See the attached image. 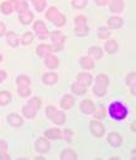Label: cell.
<instances>
[{
    "instance_id": "1f68e13d",
    "label": "cell",
    "mask_w": 136,
    "mask_h": 160,
    "mask_svg": "<svg viewBox=\"0 0 136 160\" xmlns=\"http://www.w3.org/2000/svg\"><path fill=\"white\" fill-rule=\"evenodd\" d=\"M35 112H37V111H35L34 108H32L30 106H28V105L23 108V113H24V116H27L28 118H33V117L35 116Z\"/></svg>"
},
{
    "instance_id": "6da1fadb",
    "label": "cell",
    "mask_w": 136,
    "mask_h": 160,
    "mask_svg": "<svg viewBox=\"0 0 136 160\" xmlns=\"http://www.w3.org/2000/svg\"><path fill=\"white\" fill-rule=\"evenodd\" d=\"M108 112H110V115H111L115 120H122V118H125L126 115H127L126 107H125L122 103H120V102H113V103L110 106Z\"/></svg>"
},
{
    "instance_id": "ffe728a7",
    "label": "cell",
    "mask_w": 136,
    "mask_h": 160,
    "mask_svg": "<svg viewBox=\"0 0 136 160\" xmlns=\"http://www.w3.org/2000/svg\"><path fill=\"white\" fill-rule=\"evenodd\" d=\"M57 79H58V77H57L56 73H45V74L43 76V81H44V83H47V85H53V83H56Z\"/></svg>"
},
{
    "instance_id": "5b68a950",
    "label": "cell",
    "mask_w": 136,
    "mask_h": 160,
    "mask_svg": "<svg viewBox=\"0 0 136 160\" xmlns=\"http://www.w3.org/2000/svg\"><path fill=\"white\" fill-rule=\"evenodd\" d=\"M88 33V28L86 24V18L79 15L76 18V34L78 37H84Z\"/></svg>"
},
{
    "instance_id": "3957f363",
    "label": "cell",
    "mask_w": 136,
    "mask_h": 160,
    "mask_svg": "<svg viewBox=\"0 0 136 160\" xmlns=\"http://www.w3.org/2000/svg\"><path fill=\"white\" fill-rule=\"evenodd\" d=\"M107 83H108V78H107L105 74L97 76V82H96V86H95V88H93L95 95H97V96H103V95L106 93Z\"/></svg>"
},
{
    "instance_id": "8fae6325",
    "label": "cell",
    "mask_w": 136,
    "mask_h": 160,
    "mask_svg": "<svg viewBox=\"0 0 136 160\" xmlns=\"http://www.w3.org/2000/svg\"><path fill=\"white\" fill-rule=\"evenodd\" d=\"M35 149H37V151L45 152V151H48V149H49V142L45 139H38L37 142H35Z\"/></svg>"
},
{
    "instance_id": "30bf717a",
    "label": "cell",
    "mask_w": 136,
    "mask_h": 160,
    "mask_svg": "<svg viewBox=\"0 0 136 160\" xmlns=\"http://www.w3.org/2000/svg\"><path fill=\"white\" fill-rule=\"evenodd\" d=\"M95 105L91 100H84L82 103H81V110L84 112V113H92L95 111Z\"/></svg>"
},
{
    "instance_id": "5bb4252c",
    "label": "cell",
    "mask_w": 136,
    "mask_h": 160,
    "mask_svg": "<svg viewBox=\"0 0 136 160\" xmlns=\"http://www.w3.org/2000/svg\"><path fill=\"white\" fill-rule=\"evenodd\" d=\"M49 52H53V48L52 46H47V44H40L38 48H37V53L39 57H44L45 54H48Z\"/></svg>"
},
{
    "instance_id": "ab89813d",
    "label": "cell",
    "mask_w": 136,
    "mask_h": 160,
    "mask_svg": "<svg viewBox=\"0 0 136 160\" xmlns=\"http://www.w3.org/2000/svg\"><path fill=\"white\" fill-rule=\"evenodd\" d=\"M58 13V10L54 8V7H52V8H49L48 9V12H47V19H49V20H52L54 17H56V14Z\"/></svg>"
},
{
    "instance_id": "d6a6232c",
    "label": "cell",
    "mask_w": 136,
    "mask_h": 160,
    "mask_svg": "<svg viewBox=\"0 0 136 160\" xmlns=\"http://www.w3.org/2000/svg\"><path fill=\"white\" fill-rule=\"evenodd\" d=\"M28 106H30L32 108H34L35 111L40 107V100L38 98V97H34V98H32V100H29V102H28Z\"/></svg>"
},
{
    "instance_id": "d6986e66",
    "label": "cell",
    "mask_w": 136,
    "mask_h": 160,
    "mask_svg": "<svg viewBox=\"0 0 136 160\" xmlns=\"http://www.w3.org/2000/svg\"><path fill=\"white\" fill-rule=\"evenodd\" d=\"M107 24H108V27L111 29H117V28H120L122 25V19L121 18H117V17H112V18L108 19Z\"/></svg>"
},
{
    "instance_id": "ac0fdd59",
    "label": "cell",
    "mask_w": 136,
    "mask_h": 160,
    "mask_svg": "<svg viewBox=\"0 0 136 160\" xmlns=\"http://www.w3.org/2000/svg\"><path fill=\"white\" fill-rule=\"evenodd\" d=\"M105 48L108 53H115L117 49H118V46H117V42L115 41V39H110V41L106 42L105 44Z\"/></svg>"
},
{
    "instance_id": "f6af8a7d",
    "label": "cell",
    "mask_w": 136,
    "mask_h": 160,
    "mask_svg": "<svg viewBox=\"0 0 136 160\" xmlns=\"http://www.w3.org/2000/svg\"><path fill=\"white\" fill-rule=\"evenodd\" d=\"M107 2H108V0H96V4H98V5H106Z\"/></svg>"
},
{
    "instance_id": "f546056e",
    "label": "cell",
    "mask_w": 136,
    "mask_h": 160,
    "mask_svg": "<svg viewBox=\"0 0 136 160\" xmlns=\"http://www.w3.org/2000/svg\"><path fill=\"white\" fill-rule=\"evenodd\" d=\"M72 90H73V92L74 93H77V95H83L84 92H86V86H83V85H81V83H74V85H72Z\"/></svg>"
},
{
    "instance_id": "ba28073f",
    "label": "cell",
    "mask_w": 136,
    "mask_h": 160,
    "mask_svg": "<svg viewBox=\"0 0 136 160\" xmlns=\"http://www.w3.org/2000/svg\"><path fill=\"white\" fill-rule=\"evenodd\" d=\"M77 82L83 85V86H88L91 82H92V76H91L89 73H86V72H82L77 76Z\"/></svg>"
},
{
    "instance_id": "60d3db41",
    "label": "cell",
    "mask_w": 136,
    "mask_h": 160,
    "mask_svg": "<svg viewBox=\"0 0 136 160\" xmlns=\"http://www.w3.org/2000/svg\"><path fill=\"white\" fill-rule=\"evenodd\" d=\"M108 35H110V33H108V30L106 28H100L98 29V37L101 39H107Z\"/></svg>"
},
{
    "instance_id": "d4e9b609",
    "label": "cell",
    "mask_w": 136,
    "mask_h": 160,
    "mask_svg": "<svg viewBox=\"0 0 136 160\" xmlns=\"http://www.w3.org/2000/svg\"><path fill=\"white\" fill-rule=\"evenodd\" d=\"M52 22H53L57 27H62V25H64V23H66V17L58 12V13L56 14V17L52 19Z\"/></svg>"
},
{
    "instance_id": "f1b7e54d",
    "label": "cell",
    "mask_w": 136,
    "mask_h": 160,
    "mask_svg": "<svg viewBox=\"0 0 136 160\" xmlns=\"http://www.w3.org/2000/svg\"><path fill=\"white\" fill-rule=\"evenodd\" d=\"M10 98H12V96L9 92H7V91L0 92V105H7L10 101Z\"/></svg>"
},
{
    "instance_id": "7bdbcfd3",
    "label": "cell",
    "mask_w": 136,
    "mask_h": 160,
    "mask_svg": "<svg viewBox=\"0 0 136 160\" xmlns=\"http://www.w3.org/2000/svg\"><path fill=\"white\" fill-rule=\"evenodd\" d=\"M5 77H7V73H5L4 71H0V83H2V82L4 81Z\"/></svg>"
},
{
    "instance_id": "83f0119b",
    "label": "cell",
    "mask_w": 136,
    "mask_h": 160,
    "mask_svg": "<svg viewBox=\"0 0 136 160\" xmlns=\"http://www.w3.org/2000/svg\"><path fill=\"white\" fill-rule=\"evenodd\" d=\"M7 39H8V43L12 46V47H17L18 46V38L17 35L13 33V32H9L7 34Z\"/></svg>"
},
{
    "instance_id": "4fadbf2b",
    "label": "cell",
    "mask_w": 136,
    "mask_h": 160,
    "mask_svg": "<svg viewBox=\"0 0 136 160\" xmlns=\"http://www.w3.org/2000/svg\"><path fill=\"white\" fill-rule=\"evenodd\" d=\"M73 105H74V98H73L72 96H69V95L64 96V97L62 98V101H61V106H62L64 110L71 108Z\"/></svg>"
},
{
    "instance_id": "484cf974",
    "label": "cell",
    "mask_w": 136,
    "mask_h": 160,
    "mask_svg": "<svg viewBox=\"0 0 136 160\" xmlns=\"http://www.w3.org/2000/svg\"><path fill=\"white\" fill-rule=\"evenodd\" d=\"M61 158H62V160H74L77 158V155H76V152L73 150H64L62 152Z\"/></svg>"
},
{
    "instance_id": "9a60e30c",
    "label": "cell",
    "mask_w": 136,
    "mask_h": 160,
    "mask_svg": "<svg viewBox=\"0 0 136 160\" xmlns=\"http://www.w3.org/2000/svg\"><path fill=\"white\" fill-rule=\"evenodd\" d=\"M121 136L117 134V132H111L108 135V142L112 145V146H120L121 145Z\"/></svg>"
},
{
    "instance_id": "b9f144b4",
    "label": "cell",
    "mask_w": 136,
    "mask_h": 160,
    "mask_svg": "<svg viewBox=\"0 0 136 160\" xmlns=\"http://www.w3.org/2000/svg\"><path fill=\"white\" fill-rule=\"evenodd\" d=\"M7 152V144L4 140H0V154Z\"/></svg>"
},
{
    "instance_id": "4316f807",
    "label": "cell",
    "mask_w": 136,
    "mask_h": 160,
    "mask_svg": "<svg viewBox=\"0 0 136 160\" xmlns=\"http://www.w3.org/2000/svg\"><path fill=\"white\" fill-rule=\"evenodd\" d=\"M29 83H30L29 78L25 77V76H19V77L17 78V85H18V87H28Z\"/></svg>"
},
{
    "instance_id": "74e56055",
    "label": "cell",
    "mask_w": 136,
    "mask_h": 160,
    "mask_svg": "<svg viewBox=\"0 0 136 160\" xmlns=\"http://www.w3.org/2000/svg\"><path fill=\"white\" fill-rule=\"evenodd\" d=\"M96 110V108H95ZM105 107L102 106V105H100L98 107H97V110H96V112H95V116H96V118H101V117H103L105 116Z\"/></svg>"
},
{
    "instance_id": "8d00e7d4",
    "label": "cell",
    "mask_w": 136,
    "mask_h": 160,
    "mask_svg": "<svg viewBox=\"0 0 136 160\" xmlns=\"http://www.w3.org/2000/svg\"><path fill=\"white\" fill-rule=\"evenodd\" d=\"M72 4H73V7H74V8L81 9V8H84V7H86L87 0H73Z\"/></svg>"
},
{
    "instance_id": "277c9868",
    "label": "cell",
    "mask_w": 136,
    "mask_h": 160,
    "mask_svg": "<svg viewBox=\"0 0 136 160\" xmlns=\"http://www.w3.org/2000/svg\"><path fill=\"white\" fill-rule=\"evenodd\" d=\"M51 37H52V41H53V46H52L53 52L54 51H61L63 48V43L66 41V35L62 34L61 32H53Z\"/></svg>"
},
{
    "instance_id": "f35d334b",
    "label": "cell",
    "mask_w": 136,
    "mask_h": 160,
    "mask_svg": "<svg viewBox=\"0 0 136 160\" xmlns=\"http://www.w3.org/2000/svg\"><path fill=\"white\" fill-rule=\"evenodd\" d=\"M18 93L22 97H27L30 93V90H29V87H18Z\"/></svg>"
},
{
    "instance_id": "bcb514c9",
    "label": "cell",
    "mask_w": 136,
    "mask_h": 160,
    "mask_svg": "<svg viewBox=\"0 0 136 160\" xmlns=\"http://www.w3.org/2000/svg\"><path fill=\"white\" fill-rule=\"evenodd\" d=\"M0 159H9V156H8V155H4V154H2V155H0Z\"/></svg>"
},
{
    "instance_id": "9c48e42d",
    "label": "cell",
    "mask_w": 136,
    "mask_h": 160,
    "mask_svg": "<svg viewBox=\"0 0 136 160\" xmlns=\"http://www.w3.org/2000/svg\"><path fill=\"white\" fill-rule=\"evenodd\" d=\"M18 0H10V2H5L2 4V12L4 14H10L13 10H15Z\"/></svg>"
},
{
    "instance_id": "cb8c5ba5",
    "label": "cell",
    "mask_w": 136,
    "mask_h": 160,
    "mask_svg": "<svg viewBox=\"0 0 136 160\" xmlns=\"http://www.w3.org/2000/svg\"><path fill=\"white\" fill-rule=\"evenodd\" d=\"M44 135L47 136L48 139H59L62 135H61V131L57 130V129H51V130H47L44 132Z\"/></svg>"
},
{
    "instance_id": "52a82bcc",
    "label": "cell",
    "mask_w": 136,
    "mask_h": 160,
    "mask_svg": "<svg viewBox=\"0 0 136 160\" xmlns=\"http://www.w3.org/2000/svg\"><path fill=\"white\" fill-rule=\"evenodd\" d=\"M89 129H91V131H92L93 135H96V136H98V138L102 136L103 132H105V128H103V125H102L100 121H91Z\"/></svg>"
},
{
    "instance_id": "7402d4cb",
    "label": "cell",
    "mask_w": 136,
    "mask_h": 160,
    "mask_svg": "<svg viewBox=\"0 0 136 160\" xmlns=\"http://www.w3.org/2000/svg\"><path fill=\"white\" fill-rule=\"evenodd\" d=\"M19 19H20V22H22L23 24H29V23L33 20V14H32L29 10H27V12H24V13H20Z\"/></svg>"
},
{
    "instance_id": "ee69618b",
    "label": "cell",
    "mask_w": 136,
    "mask_h": 160,
    "mask_svg": "<svg viewBox=\"0 0 136 160\" xmlns=\"http://www.w3.org/2000/svg\"><path fill=\"white\" fill-rule=\"evenodd\" d=\"M5 33V25L3 23H0V35H3Z\"/></svg>"
},
{
    "instance_id": "2e32d148",
    "label": "cell",
    "mask_w": 136,
    "mask_h": 160,
    "mask_svg": "<svg viewBox=\"0 0 136 160\" xmlns=\"http://www.w3.org/2000/svg\"><path fill=\"white\" fill-rule=\"evenodd\" d=\"M8 121H9V124L13 125V126H20V125L23 124L22 117L18 116L17 113H10V115L8 116Z\"/></svg>"
},
{
    "instance_id": "7dc6e473",
    "label": "cell",
    "mask_w": 136,
    "mask_h": 160,
    "mask_svg": "<svg viewBox=\"0 0 136 160\" xmlns=\"http://www.w3.org/2000/svg\"><path fill=\"white\" fill-rule=\"evenodd\" d=\"M0 61H2V56H0Z\"/></svg>"
},
{
    "instance_id": "7a4b0ae2",
    "label": "cell",
    "mask_w": 136,
    "mask_h": 160,
    "mask_svg": "<svg viewBox=\"0 0 136 160\" xmlns=\"http://www.w3.org/2000/svg\"><path fill=\"white\" fill-rule=\"evenodd\" d=\"M47 117H49L52 121L57 125H62L66 121V115L62 111H57L53 106L47 107Z\"/></svg>"
},
{
    "instance_id": "836d02e7",
    "label": "cell",
    "mask_w": 136,
    "mask_h": 160,
    "mask_svg": "<svg viewBox=\"0 0 136 160\" xmlns=\"http://www.w3.org/2000/svg\"><path fill=\"white\" fill-rule=\"evenodd\" d=\"M127 83L131 85V92L135 93V73L133 72H131L127 76Z\"/></svg>"
},
{
    "instance_id": "e0dca14e",
    "label": "cell",
    "mask_w": 136,
    "mask_h": 160,
    "mask_svg": "<svg viewBox=\"0 0 136 160\" xmlns=\"http://www.w3.org/2000/svg\"><path fill=\"white\" fill-rule=\"evenodd\" d=\"M110 9H111V12H115V13L121 12L123 9V2L122 0H112L110 4Z\"/></svg>"
},
{
    "instance_id": "d590c367",
    "label": "cell",
    "mask_w": 136,
    "mask_h": 160,
    "mask_svg": "<svg viewBox=\"0 0 136 160\" xmlns=\"http://www.w3.org/2000/svg\"><path fill=\"white\" fill-rule=\"evenodd\" d=\"M32 41H33V34L32 33H25L24 35H23V38H22V43L23 44H29V43H32Z\"/></svg>"
},
{
    "instance_id": "7c38bea8",
    "label": "cell",
    "mask_w": 136,
    "mask_h": 160,
    "mask_svg": "<svg viewBox=\"0 0 136 160\" xmlns=\"http://www.w3.org/2000/svg\"><path fill=\"white\" fill-rule=\"evenodd\" d=\"M44 58H45V64H47V67H49L51 69H54V68H57V66H58V59H57V57H54V56H52V54H45L44 56Z\"/></svg>"
},
{
    "instance_id": "4dcf8cb0",
    "label": "cell",
    "mask_w": 136,
    "mask_h": 160,
    "mask_svg": "<svg viewBox=\"0 0 136 160\" xmlns=\"http://www.w3.org/2000/svg\"><path fill=\"white\" fill-rule=\"evenodd\" d=\"M15 10L19 12V13H24L28 10V3L25 0H22V2H17V7H15Z\"/></svg>"
},
{
    "instance_id": "e575fe53",
    "label": "cell",
    "mask_w": 136,
    "mask_h": 160,
    "mask_svg": "<svg viewBox=\"0 0 136 160\" xmlns=\"http://www.w3.org/2000/svg\"><path fill=\"white\" fill-rule=\"evenodd\" d=\"M33 4L38 12H42L45 7V0H33Z\"/></svg>"
},
{
    "instance_id": "44dd1931",
    "label": "cell",
    "mask_w": 136,
    "mask_h": 160,
    "mask_svg": "<svg viewBox=\"0 0 136 160\" xmlns=\"http://www.w3.org/2000/svg\"><path fill=\"white\" fill-rule=\"evenodd\" d=\"M88 53H89V57L93 58V59H100L102 57V51L98 47H91Z\"/></svg>"
},
{
    "instance_id": "603a6c76",
    "label": "cell",
    "mask_w": 136,
    "mask_h": 160,
    "mask_svg": "<svg viewBox=\"0 0 136 160\" xmlns=\"http://www.w3.org/2000/svg\"><path fill=\"white\" fill-rule=\"evenodd\" d=\"M81 64L84 69H92L95 67V62L91 59V58H87V57H83L81 59Z\"/></svg>"
},
{
    "instance_id": "8992f818",
    "label": "cell",
    "mask_w": 136,
    "mask_h": 160,
    "mask_svg": "<svg viewBox=\"0 0 136 160\" xmlns=\"http://www.w3.org/2000/svg\"><path fill=\"white\" fill-rule=\"evenodd\" d=\"M34 30H35V33H37V37L40 38V39H45V38L48 37L47 27H45L44 23L40 22V20L35 22V24H34Z\"/></svg>"
}]
</instances>
